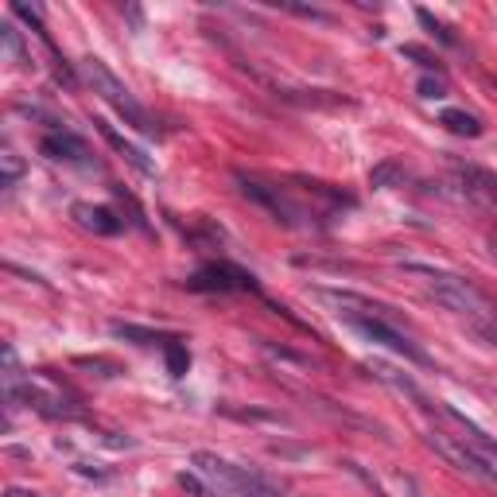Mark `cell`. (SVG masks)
<instances>
[{"label": "cell", "instance_id": "1", "mask_svg": "<svg viewBox=\"0 0 497 497\" xmlns=\"http://www.w3.org/2000/svg\"><path fill=\"white\" fill-rule=\"evenodd\" d=\"M412 276H423V283H428V292L440 300L443 307H451V311L466 315L470 323H482V318H497V307L482 295L475 283L455 276V272H443V268H432V265H416V260H408L405 265Z\"/></svg>", "mask_w": 497, "mask_h": 497}, {"label": "cell", "instance_id": "2", "mask_svg": "<svg viewBox=\"0 0 497 497\" xmlns=\"http://www.w3.org/2000/svg\"><path fill=\"white\" fill-rule=\"evenodd\" d=\"M191 463H195L198 475L214 482L218 497H280V490L272 486V482H265L260 475H253V470H245V466H233V463H226V458H218L210 451H198Z\"/></svg>", "mask_w": 497, "mask_h": 497}, {"label": "cell", "instance_id": "3", "mask_svg": "<svg viewBox=\"0 0 497 497\" xmlns=\"http://www.w3.org/2000/svg\"><path fill=\"white\" fill-rule=\"evenodd\" d=\"M82 74H86V82L93 86V93H101V98L109 101L113 109L121 113L128 125L136 128V133H156V125H152L148 109H144V105H140V101L133 98V93H128V86H125V82L113 74L109 66L101 63V58H86V63H82Z\"/></svg>", "mask_w": 497, "mask_h": 497}, {"label": "cell", "instance_id": "4", "mask_svg": "<svg viewBox=\"0 0 497 497\" xmlns=\"http://www.w3.org/2000/svg\"><path fill=\"white\" fill-rule=\"evenodd\" d=\"M346 323H350L353 330H358V335L370 338V342H381V346H388L393 353H400V358L428 365V353H423L420 346H412V342L393 327V318H385V315H350Z\"/></svg>", "mask_w": 497, "mask_h": 497}, {"label": "cell", "instance_id": "5", "mask_svg": "<svg viewBox=\"0 0 497 497\" xmlns=\"http://www.w3.org/2000/svg\"><path fill=\"white\" fill-rule=\"evenodd\" d=\"M187 288H191V292H253L257 283H253V276H248L245 268L222 260V265H210L203 272H195V276L187 280Z\"/></svg>", "mask_w": 497, "mask_h": 497}, {"label": "cell", "instance_id": "6", "mask_svg": "<svg viewBox=\"0 0 497 497\" xmlns=\"http://www.w3.org/2000/svg\"><path fill=\"white\" fill-rule=\"evenodd\" d=\"M455 175L463 183V195L475 198V203L497 210V175L486 168H475V163H455Z\"/></svg>", "mask_w": 497, "mask_h": 497}, {"label": "cell", "instance_id": "7", "mask_svg": "<svg viewBox=\"0 0 497 497\" xmlns=\"http://www.w3.org/2000/svg\"><path fill=\"white\" fill-rule=\"evenodd\" d=\"M241 191H245V198H253V203L268 206L272 218L283 222V226H295V218H300L295 203H288V198H283L280 187H268V183H257V179H241Z\"/></svg>", "mask_w": 497, "mask_h": 497}, {"label": "cell", "instance_id": "8", "mask_svg": "<svg viewBox=\"0 0 497 497\" xmlns=\"http://www.w3.org/2000/svg\"><path fill=\"white\" fill-rule=\"evenodd\" d=\"M39 152H43L47 160H55V163H86V156H90L86 140L74 136V133H66V128H55V133H47L39 140Z\"/></svg>", "mask_w": 497, "mask_h": 497}, {"label": "cell", "instance_id": "9", "mask_svg": "<svg viewBox=\"0 0 497 497\" xmlns=\"http://www.w3.org/2000/svg\"><path fill=\"white\" fill-rule=\"evenodd\" d=\"M447 416H451V420L458 423V428H463V440H466L470 447H475V455L482 458V463H486V470H490V482H497V443L490 440L486 432L478 428V423H470L466 416H458L455 408H447Z\"/></svg>", "mask_w": 497, "mask_h": 497}, {"label": "cell", "instance_id": "10", "mask_svg": "<svg viewBox=\"0 0 497 497\" xmlns=\"http://www.w3.org/2000/svg\"><path fill=\"white\" fill-rule=\"evenodd\" d=\"M365 370H370V373L377 377V381H385L388 388H397V393H405V397H412V400H416V405H420V408H432V400H428V397H423V393H420V385H416V381H412V377H408V373H400V370H393V365H385V362H370V365H365Z\"/></svg>", "mask_w": 497, "mask_h": 497}, {"label": "cell", "instance_id": "11", "mask_svg": "<svg viewBox=\"0 0 497 497\" xmlns=\"http://www.w3.org/2000/svg\"><path fill=\"white\" fill-rule=\"evenodd\" d=\"M98 133L105 136V140H109V144L117 148V152H121V156L128 160V163H133V168L136 171H144V175H156V168H152V160L144 156V152H140L136 144H128V140L121 136V133H117V128L113 125H105V121H98Z\"/></svg>", "mask_w": 497, "mask_h": 497}, {"label": "cell", "instance_id": "12", "mask_svg": "<svg viewBox=\"0 0 497 497\" xmlns=\"http://www.w3.org/2000/svg\"><path fill=\"white\" fill-rule=\"evenodd\" d=\"M74 218L82 222L86 230H93V233H121V222L113 218V210H105V206H86V203H78L74 206Z\"/></svg>", "mask_w": 497, "mask_h": 497}, {"label": "cell", "instance_id": "13", "mask_svg": "<svg viewBox=\"0 0 497 497\" xmlns=\"http://www.w3.org/2000/svg\"><path fill=\"white\" fill-rule=\"evenodd\" d=\"M440 125L451 128L455 136H482V121H478L475 113H466V109H447L440 117Z\"/></svg>", "mask_w": 497, "mask_h": 497}, {"label": "cell", "instance_id": "14", "mask_svg": "<svg viewBox=\"0 0 497 497\" xmlns=\"http://www.w3.org/2000/svg\"><path fill=\"white\" fill-rule=\"evenodd\" d=\"M405 179H408V171H405V163H397V160H385V163H377V168L370 171V187H377V191L400 187Z\"/></svg>", "mask_w": 497, "mask_h": 497}, {"label": "cell", "instance_id": "15", "mask_svg": "<svg viewBox=\"0 0 497 497\" xmlns=\"http://www.w3.org/2000/svg\"><path fill=\"white\" fill-rule=\"evenodd\" d=\"M0 168H4V179H0V187L12 191V187L20 183V175H23V160L12 148H4V152H0Z\"/></svg>", "mask_w": 497, "mask_h": 497}, {"label": "cell", "instance_id": "16", "mask_svg": "<svg viewBox=\"0 0 497 497\" xmlns=\"http://www.w3.org/2000/svg\"><path fill=\"white\" fill-rule=\"evenodd\" d=\"M416 16H420V23H423V28H428V31H432V35H435V39H440V43H447V47H455V43H458V39H455V35H451V31H447V23H440V20H435V16H432V12H428V8H420V12H416Z\"/></svg>", "mask_w": 497, "mask_h": 497}, {"label": "cell", "instance_id": "17", "mask_svg": "<svg viewBox=\"0 0 497 497\" xmlns=\"http://www.w3.org/2000/svg\"><path fill=\"white\" fill-rule=\"evenodd\" d=\"M0 31H4V51H8L12 63H28V55H23V39H20V31L12 28V23H4Z\"/></svg>", "mask_w": 497, "mask_h": 497}, {"label": "cell", "instance_id": "18", "mask_svg": "<svg viewBox=\"0 0 497 497\" xmlns=\"http://www.w3.org/2000/svg\"><path fill=\"white\" fill-rule=\"evenodd\" d=\"M187 365H191V353H187L179 342H168V370H171V377H183Z\"/></svg>", "mask_w": 497, "mask_h": 497}, {"label": "cell", "instance_id": "19", "mask_svg": "<svg viewBox=\"0 0 497 497\" xmlns=\"http://www.w3.org/2000/svg\"><path fill=\"white\" fill-rule=\"evenodd\" d=\"M113 335H121V338H133L140 342V346H152L160 335H152V330H140V327H125V323H113Z\"/></svg>", "mask_w": 497, "mask_h": 497}, {"label": "cell", "instance_id": "20", "mask_svg": "<svg viewBox=\"0 0 497 497\" xmlns=\"http://www.w3.org/2000/svg\"><path fill=\"white\" fill-rule=\"evenodd\" d=\"M420 98H447V82L443 78H420Z\"/></svg>", "mask_w": 497, "mask_h": 497}, {"label": "cell", "instance_id": "21", "mask_svg": "<svg viewBox=\"0 0 497 497\" xmlns=\"http://www.w3.org/2000/svg\"><path fill=\"white\" fill-rule=\"evenodd\" d=\"M342 466H346V470H350V475H358V478H362V482H365V486H370V490H373L377 497H385V490H381V482H377L373 475H365V470H362L358 463H342Z\"/></svg>", "mask_w": 497, "mask_h": 497}, {"label": "cell", "instance_id": "22", "mask_svg": "<svg viewBox=\"0 0 497 497\" xmlns=\"http://www.w3.org/2000/svg\"><path fill=\"white\" fill-rule=\"evenodd\" d=\"M470 327H475L478 335L490 342V346H497V318H482V323H470Z\"/></svg>", "mask_w": 497, "mask_h": 497}, {"label": "cell", "instance_id": "23", "mask_svg": "<svg viewBox=\"0 0 497 497\" xmlns=\"http://www.w3.org/2000/svg\"><path fill=\"white\" fill-rule=\"evenodd\" d=\"M179 482H183V490H191L195 497H214L210 490H203V486H198V478H195V475H179Z\"/></svg>", "mask_w": 497, "mask_h": 497}, {"label": "cell", "instance_id": "24", "mask_svg": "<svg viewBox=\"0 0 497 497\" xmlns=\"http://www.w3.org/2000/svg\"><path fill=\"white\" fill-rule=\"evenodd\" d=\"M405 55H408V58H416V63H420V66H428V70H432V66H440L432 55H423L420 47H405Z\"/></svg>", "mask_w": 497, "mask_h": 497}, {"label": "cell", "instance_id": "25", "mask_svg": "<svg viewBox=\"0 0 497 497\" xmlns=\"http://www.w3.org/2000/svg\"><path fill=\"white\" fill-rule=\"evenodd\" d=\"M4 497H39V493H31V490H20V486H12Z\"/></svg>", "mask_w": 497, "mask_h": 497}, {"label": "cell", "instance_id": "26", "mask_svg": "<svg viewBox=\"0 0 497 497\" xmlns=\"http://www.w3.org/2000/svg\"><path fill=\"white\" fill-rule=\"evenodd\" d=\"M490 253H493V257H497V238H490Z\"/></svg>", "mask_w": 497, "mask_h": 497}]
</instances>
